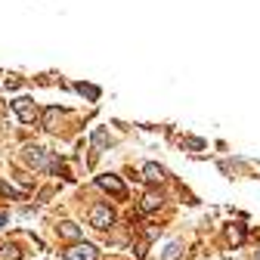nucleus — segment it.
Listing matches in <instances>:
<instances>
[{
    "mask_svg": "<svg viewBox=\"0 0 260 260\" xmlns=\"http://www.w3.org/2000/svg\"><path fill=\"white\" fill-rule=\"evenodd\" d=\"M13 112L19 115L22 124H35V121L41 118V109H38V103L31 100V96H19V100L13 103Z\"/></svg>",
    "mask_w": 260,
    "mask_h": 260,
    "instance_id": "obj_1",
    "label": "nucleus"
},
{
    "mask_svg": "<svg viewBox=\"0 0 260 260\" xmlns=\"http://www.w3.org/2000/svg\"><path fill=\"white\" fill-rule=\"evenodd\" d=\"M90 226H96V230H109V226H115V211L109 205H93L90 208Z\"/></svg>",
    "mask_w": 260,
    "mask_h": 260,
    "instance_id": "obj_2",
    "label": "nucleus"
},
{
    "mask_svg": "<svg viewBox=\"0 0 260 260\" xmlns=\"http://www.w3.org/2000/svg\"><path fill=\"white\" fill-rule=\"evenodd\" d=\"M22 158L28 161L31 168H38V171H50V158H47V149H41V146H25Z\"/></svg>",
    "mask_w": 260,
    "mask_h": 260,
    "instance_id": "obj_3",
    "label": "nucleus"
},
{
    "mask_svg": "<svg viewBox=\"0 0 260 260\" xmlns=\"http://www.w3.org/2000/svg\"><path fill=\"white\" fill-rule=\"evenodd\" d=\"M96 257H100V251H96L90 242H78V245H72L65 251V260H96Z\"/></svg>",
    "mask_w": 260,
    "mask_h": 260,
    "instance_id": "obj_4",
    "label": "nucleus"
},
{
    "mask_svg": "<svg viewBox=\"0 0 260 260\" xmlns=\"http://www.w3.org/2000/svg\"><path fill=\"white\" fill-rule=\"evenodd\" d=\"M96 183H100L106 192H112L115 195V199H127V189H124V183L115 177V174H106V177H100V180H96Z\"/></svg>",
    "mask_w": 260,
    "mask_h": 260,
    "instance_id": "obj_5",
    "label": "nucleus"
},
{
    "mask_svg": "<svg viewBox=\"0 0 260 260\" xmlns=\"http://www.w3.org/2000/svg\"><path fill=\"white\" fill-rule=\"evenodd\" d=\"M226 239H230L233 245H242V242H245V226H242V223H230V230H226Z\"/></svg>",
    "mask_w": 260,
    "mask_h": 260,
    "instance_id": "obj_6",
    "label": "nucleus"
},
{
    "mask_svg": "<svg viewBox=\"0 0 260 260\" xmlns=\"http://www.w3.org/2000/svg\"><path fill=\"white\" fill-rule=\"evenodd\" d=\"M183 251H186V245H183V242H171V245H168V251L161 254V260H183Z\"/></svg>",
    "mask_w": 260,
    "mask_h": 260,
    "instance_id": "obj_7",
    "label": "nucleus"
},
{
    "mask_svg": "<svg viewBox=\"0 0 260 260\" xmlns=\"http://www.w3.org/2000/svg\"><path fill=\"white\" fill-rule=\"evenodd\" d=\"M143 174H146L149 183H161V180H165V168H161V165H146Z\"/></svg>",
    "mask_w": 260,
    "mask_h": 260,
    "instance_id": "obj_8",
    "label": "nucleus"
},
{
    "mask_svg": "<svg viewBox=\"0 0 260 260\" xmlns=\"http://www.w3.org/2000/svg\"><path fill=\"white\" fill-rule=\"evenodd\" d=\"M56 230H59V236H62V239H81V230H78L75 223H69V220H65V223H59Z\"/></svg>",
    "mask_w": 260,
    "mask_h": 260,
    "instance_id": "obj_9",
    "label": "nucleus"
},
{
    "mask_svg": "<svg viewBox=\"0 0 260 260\" xmlns=\"http://www.w3.org/2000/svg\"><path fill=\"white\" fill-rule=\"evenodd\" d=\"M59 115H62V109H59V106L47 109V112H44V118H41V121H44V127H47V130H53V121H56Z\"/></svg>",
    "mask_w": 260,
    "mask_h": 260,
    "instance_id": "obj_10",
    "label": "nucleus"
},
{
    "mask_svg": "<svg viewBox=\"0 0 260 260\" xmlns=\"http://www.w3.org/2000/svg\"><path fill=\"white\" fill-rule=\"evenodd\" d=\"M0 257H4V260H22V254H19L16 245H4V248H0Z\"/></svg>",
    "mask_w": 260,
    "mask_h": 260,
    "instance_id": "obj_11",
    "label": "nucleus"
},
{
    "mask_svg": "<svg viewBox=\"0 0 260 260\" xmlns=\"http://www.w3.org/2000/svg\"><path fill=\"white\" fill-rule=\"evenodd\" d=\"M158 205H161V195H155V192H149L143 199V211H155Z\"/></svg>",
    "mask_w": 260,
    "mask_h": 260,
    "instance_id": "obj_12",
    "label": "nucleus"
},
{
    "mask_svg": "<svg viewBox=\"0 0 260 260\" xmlns=\"http://www.w3.org/2000/svg\"><path fill=\"white\" fill-rule=\"evenodd\" d=\"M93 143H100V146H109L112 140H109V137L103 134V130H96V134H93Z\"/></svg>",
    "mask_w": 260,
    "mask_h": 260,
    "instance_id": "obj_13",
    "label": "nucleus"
},
{
    "mask_svg": "<svg viewBox=\"0 0 260 260\" xmlns=\"http://www.w3.org/2000/svg\"><path fill=\"white\" fill-rule=\"evenodd\" d=\"M257 260H260V254H257Z\"/></svg>",
    "mask_w": 260,
    "mask_h": 260,
    "instance_id": "obj_14",
    "label": "nucleus"
}]
</instances>
